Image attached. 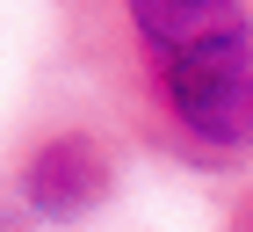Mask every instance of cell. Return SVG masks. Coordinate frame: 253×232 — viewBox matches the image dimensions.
I'll use <instances>...</instances> for the list:
<instances>
[{
  "label": "cell",
  "mask_w": 253,
  "mask_h": 232,
  "mask_svg": "<svg viewBox=\"0 0 253 232\" xmlns=\"http://www.w3.org/2000/svg\"><path fill=\"white\" fill-rule=\"evenodd\" d=\"M152 80H159L167 116L195 145H210V153H246L253 145V29L152 58Z\"/></svg>",
  "instance_id": "obj_1"
},
{
  "label": "cell",
  "mask_w": 253,
  "mask_h": 232,
  "mask_svg": "<svg viewBox=\"0 0 253 232\" xmlns=\"http://www.w3.org/2000/svg\"><path fill=\"white\" fill-rule=\"evenodd\" d=\"M101 196H109V153H101L94 138H43L37 153H29V167H22V203L37 218H51V225H65V218L94 211Z\"/></svg>",
  "instance_id": "obj_2"
},
{
  "label": "cell",
  "mask_w": 253,
  "mask_h": 232,
  "mask_svg": "<svg viewBox=\"0 0 253 232\" xmlns=\"http://www.w3.org/2000/svg\"><path fill=\"white\" fill-rule=\"evenodd\" d=\"M123 15H130L137 44L152 58L210 44V37H232V29H253L246 0H123Z\"/></svg>",
  "instance_id": "obj_3"
},
{
  "label": "cell",
  "mask_w": 253,
  "mask_h": 232,
  "mask_svg": "<svg viewBox=\"0 0 253 232\" xmlns=\"http://www.w3.org/2000/svg\"><path fill=\"white\" fill-rule=\"evenodd\" d=\"M239 232H253V196H246V211H239Z\"/></svg>",
  "instance_id": "obj_4"
}]
</instances>
